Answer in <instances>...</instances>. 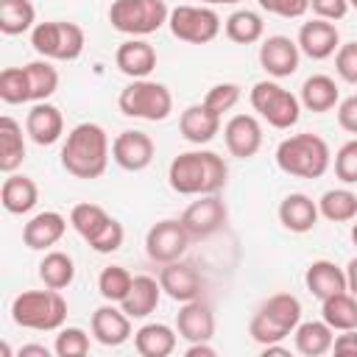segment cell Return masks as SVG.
Listing matches in <instances>:
<instances>
[{
  "instance_id": "obj_1",
  "label": "cell",
  "mask_w": 357,
  "mask_h": 357,
  "mask_svg": "<svg viewBox=\"0 0 357 357\" xmlns=\"http://www.w3.org/2000/svg\"><path fill=\"white\" fill-rule=\"evenodd\" d=\"M229 167L215 151L178 153L167 167V181L178 195H212L226 187Z\"/></svg>"
},
{
  "instance_id": "obj_2",
  "label": "cell",
  "mask_w": 357,
  "mask_h": 357,
  "mask_svg": "<svg viewBox=\"0 0 357 357\" xmlns=\"http://www.w3.org/2000/svg\"><path fill=\"white\" fill-rule=\"evenodd\" d=\"M109 165V137L98 123H78L61 145V167L75 178H100Z\"/></svg>"
},
{
  "instance_id": "obj_3",
  "label": "cell",
  "mask_w": 357,
  "mask_h": 357,
  "mask_svg": "<svg viewBox=\"0 0 357 357\" xmlns=\"http://www.w3.org/2000/svg\"><path fill=\"white\" fill-rule=\"evenodd\" d=\"M301 324V301L293 293H273L268 296L259 310L248 321V335L259 346L282 343L293 329Z\"/></svg>"
},
{
  "instance_id": "obj_4",
  "label": "cell",
  "mask_w": 357,
  "mask_h": 357,
  "mask_svg": "<svg viewBox=\"0 0 357 357\" xmlns=\"http://www.w3.org/2000/svg\"><path fill=\"white\" fill-rule=\"evenodd\" d=\"M332 153L326 139H321L318 134H293L287 139L279 142L276 148V165L279 170H284L287 176L296 178H321L329 170Z\"/></svg>"
},
{
  "instance_id": "obj_5",
  "label": "cell",
  "mask_w": 357,
  "mask_h": 357,
  "mask_svg": "<svg viewBox=\"0 0 357 357\" xmlns=\"http://www.w3.org/2000/svg\"><path fill=\"white\" fill-rule=\"evenodd\" d=\"M11 318L22 329L56 332L67 321V301L59 290H22L11 301Z\"/></svg>"
},
{
  "instance_id": "obj_6",
  "label": "cell",
  "mask_w": 357,
  "mask_h": 357,
  "mask_svg": "<svg viewBox=\"0 0 357 357\" xmlns=\"http://www.w3.org/2000/svg\"><path fill=\"white\" fill-rule=\"evenodd\" d=\"M117 106L126 117H139V120H167L173 112V95L165 84L151 81V78H134L117 98Z\"/></svg>"
},
{
  "instance_id": "obj_7",
  "label": "cell",
  "mask_w": 357,
  "mask_h": 357,
  "mask_svg": "<svg viewBox=\"0 0 357 357\" xmlns=\"http://www.w3.org/2000/svg\"><path fill=\"white\" fill-rule=\"evenodd\" d=\"M31 45L42 59L50 61H75L84 53L86 36L75 22L53 20V22H39L31 31Z\"/></svg>"
},
{
  "instance_id": "obj_8",
  "label": "cell",
  "mask_w": 357,
  "mask_h": 357,
  "mask_svg": "<svg viewBox=\"0 0 357 357\" xmlns=\"http://www.w3.org/2000/svg\"><path fill=\"white\" fill-rule=\"evenodd\" d=\"M170 11L165 0H114L109 8V22L126 36L156 33L167 22Z\"/></svg>"
},
{
  "instance_id": "obj_9",
  "label": "cell",
  "mask_w": 357,
  "mask_h": 357,
  "mask_svg": "<svg viewBox=\"0 0 357 357\" xmlns=\"http://www.w3.org/2000/svg\"><path fill=\"white\" fill-rule=\"evenodd\" d=\"M254 112L273 128H290L301 117V100L276 81H257L248 95Z\"/></svg>"
},
{
  "instance_id": "obj_10",
  "label": "cell",
  "mask_w": 357,
  "mask_h": 357,
  "mask_svg": "<svg viewBox=\"0 0 357 357\" xmlns=\"http://www.w3.org/2000/svg\"><path fill=\"white\" fill-rule=\"evenodd\" d=\"M167 25L170 33L187 45H209L220 33V17L209 6H176Z\"/></svg>"
},
{
  "instance_id": "obj_11",
  "label": "cell",
  "mask_w": 357,
  "mask_h": 357,
  "mask_svg": "<svg viewBox=\"0 0 357 357\" xmlns=\"http://www.w3.org/2000/svg\"><path fill=\"white\" fill-rule=\"evenodd\" d=\"M190 231L184 229L181 218H165L159 223H153L145 234V254L159 262V265H167V262H176L184 257L187 245H190Z\"/></svg>"
},
{
  "instance_id": "obj_12",
  "label": "cell",
  "mask_w": 357,
  "mask_h": 357,
  "mask_svg": "<svg viewBox=\"0 0 357 357\" xmlns=\"http://www.w3.org/2000/svg\"><path fill=\"white\" fill-rule=\"evenodd\" d=\"M229 220V209L226 204L218 198V192L212 195H198V201H192L184 215H181V223L184 229L190 231V237H212L215 231H220Z\"/></svg>"
},
{
  "instance_id": "obj_13",
  "label": "cell",
  "mask_w": 357,
  "mask_h": 357,
  "mask_svg": "<svg viewBox=\"0 0 357 357\" xmlns=\"http://www.w3.org/2000/svg\"><path fill=\"white\" fill-rule=\"evenodd\" d=\"M153 139L145 134V131H137V128H128V131H120L112 142V159L123 167V170H145L151 162H153Z\"/></svg>"
},
{
  "instance_id": "obj_14",
  "label": "cell",
  "mask_w": 357,
  "mask_h": 357,
  "mask_svg": "<svg viewBox=\"0 0 357 357\" xmlns=\"http://www.w3.org/2000/svg\"><path fill=\"white\" fill-rule=\"evenodd\" d=\"M298 59H301L298 42H293L290 36L276 33V36L262 39L259 45V64L273 78H290L298 70Z\"/></svg>"
},
{
  "instance_id": "obj_15",
  "label": "cell",
  "mask_w": 357,
  "mask_h": 357,
  "mask_svg": "<svg viewBox=\"0 0 357 357\" xmlns=\"http://www.w3.org/2000/svg\"><path fill=\"white\" fill-rule=\"evenodd\" d=\"M223 139L231 156L251 159L262 148V126L254 114H234L223 126Z\"/></svg>"
},
{
  "instance_id": "obj_16",
  "label": "cell",
  "mask_w": 357,
  "mask_h": 357,
  "mask_svg": "<svg viewBox=\"0 0 357 357\" xmlns=\"http://www.w3.org/2000/svg\"><path fill=\"white\" fill-rule=\"evenodd\" d=\"M296 42H298V50H301L304 56L321 61V59H329L332 53H337V47H340V33H337L335 22L315 17V20L304 22V25L298 28V39H296Z\"/></svg>"
},
{
  "instance_id": "obj_17",
  "label": "cell",
  "mask_w": 357,
  "mask_h": 357,
  "mask_svg": "<svg viewBox=\"0 0 357 357\" xmlns=\"http://www.w3.org/2000/svg\"><path fill=\"white\" fill-rule=\"evenodd\" d=\"M159 284H162V290H165L173 301L184 304V301H192V298L201 296L204 279L198 276V271H195L190 262L176 259V262L162 265V271H159Z\"/></svg>"
},
{
  "instance_id": "obj_18",
  "label": "cell",
  "mask_w": 357,
  "mask_h": 357,
  "mask_svg": "<svg viewBox=\"0 0 357 357\" xmlns=\"http://www.w3.org/2000/svg\"><path fill=\"white\" fill-rule=\"evenodd\" d=\"M92 335L100 346H123L131 337V315H126V310L114 307V301H106L103 307H98L92 312Z\"/></svg>"
},
{
  "instance_id": "obj_19",
  "label": "cell",
  "mask_w": 357,
  "mask_h": 357,
  "mask_svg": "<svg viewBox=\"0 0 357 357\" xmlns=\"http://www.w3.org/2000/svg\"><path fill=\"white\" fill-rule=\"evenodd\" d=\"M176 329L178 337H184L187 343H201V340H212L215 335V312L206 301L192 298L184 301L178 315H176Z\"/></svg>"
},
{
  "instance_id": "obj_20",
  "label": "cell",
  "mask_w": 357,
  "mask_h": 357,
  "mask_svg": "<svg viewBox=\"0 0 357 357\" xmlns=\"http://www.w3.org/2000/svg\"><path fill=\"white\" fill-rule=\"evenodd\" d=\"M25 131L36 145H53L64 134V117L53 103L39 100L25 117Z\"/></svg>"
},
{
  "instance_id": "obj_21",
  "label": "cell",
  "mask_w": 357,
  "mask_h": 357,
  "mask_svg": "<svg viewBox=\"0 0 357 357\" xmlns=\"http://www.w3.org/2000/svg\"><path fill=\"white\" fill-rule=\"evenodd\" d=\"M114 64L128 78H148L156 70V50L145 39H137L134 36V39H128V42H123L117 47Z\"/></svg>"
},
{
  "instance_id": "obj_22",
  "label": "cell",
  "mask_w": 357,
  "mask_h": 357,
  "mask_svg": "<svg viewBox=\"0 0 357 357\" xmlns=\"http://www.w3.org/2000/svg\"><path fill=\"white\" fill-rule=\"evenodd\" d=\"M318 204L304 195V192H290L282 198L279 204V223L287 229V231H296V234H307L315 229L318 223Z\"/></svg>"
},
{
  "instance_id": "obj_23",
  "label": "cell",
  "mask_w": 357,
  "mask_h": 357,
  "mask_svg": "<svg viewBox=\"0 0 357 357\" xmlns=\"http://www.w3.org/2000/svg\"><path fill=\"white\" fill-rule=\"evenodd\" d=\"M64 231H67L64 215L47 209V212L33 215V218L25 223V229H22V243H25L31 251H45V248L56 245V243L64 237Z\"/></svg>"
},
{
  "instance_id": "obj_24",
  "label": "cell",
  "mask_w": 357,
  "mask_h": 357,
  "mask_svg": "<svg viewBox=\"0 0 357 357\" xmlns=\"http://www.w3.org/2000/svg\"><path fill=\"white\" fill-rule=\"evenodd\" d=\"M178 131L187 142L192 145H206L209 139H215V134L220 131V114H215L212 109H206L204 103H192L181 112L178 117Z\"/></svg>"
},
{
  "instance_id": "obj_25",
  "label": "cell",
  "mask_w": 357,
  "mask_h": 357,
  "mask_svg": "<svg viewBox=\"0 0 357 357\" xmlns=\"http://www.w3.org/2000/svg\"><path fill=\"white\" fill-rule=\"evenodd\" d=\"M304 284L321 301L329 298V296H335V293L349 290L346 287V271L337 268L332 259H315V262H310L307 265V273H304Z\"/></svg>"
},
{
  "instance_id": "obj_26",
  "label": "cell",
  "mask_w": 357,
  "mask_h": 357,
  "mask_svg": "<svg viewBox=\"0 0 357 357\" xmlns=\"http://www.w3.org/2000/svg\"><path fill=\"white\" fill-rule=\"evenodd\" d=\"M0 201H3V209L6 212H11V215H28L36 206V201H39L36 181L28 178V176H20V173H8V178L0 187Z\"/></svg>"
},
{
  "instance_id": "obj_27",
  "label": "cell",
  "mask_w": 357,
  "mask_h": 357,
  "mask_svg": "<svg viewBox=\"0 0 357 357\" xmlns=\"http://www.w3.org/2000/svg\"><path fill=\"white\" fill-rule=\"evenodd\" d=\"M159 296H162V284H159L153 276L139 273V276H134V284H131L128 296L120 301V307H123L126 315H131V318H148V315L156 310Z\"/></svg>"
},
{
  "instance_id": "obj_28",
  "label": "cell",
  "mask_w": 357,
  "mask_h": 357,
  "mask_svg": "<svg viewBox=\"0 0 357 357\" xmlns=\"http://www.w3.org/2000/svg\"><path fill=\"white\" fill-rule=\"evenodd\" d=\"M301 106L310 109V112H329L340 103V89L335 84V78L318 73V75H310L304 84H301Z\"/></svg>"
},
{
  "instance_id": "obj_29",
  "label": "cell",
  "mask_w": 357,
  "mask_h": 357,
  "mask_svg": "<svg viewBox=\"0 0 357 357\" xmlns=\"http://www.w3.org/2000/svg\"><path fill=\"white\" fill-rule=\"evenodd\" d=\"M335 329L321 318V321H304L293 329V337H296V349L307 357H321L326 351H332V343H335Z\"/></svg>"
},
{
  "instance_id": "obj_30",
  "label": "cell",
  "mask_w": 357,
  "mask_h": 357,
  "mask_svg": "<svg viewBox=\"0 0 357 357\" xmlns=\"http://www.w3.org/2000/svg\"><path fill=\"white\" fill-rule=\"evenodd\" d=\"M134 349L142 357H167L176 349V332L167 324H145L134 332Z\"/></svg>"
},
{
  "instance_id": "obj_31",
  "label": "cell",
  "mask_w": 357,
  "mask_h": 357,
  "mask_svg": "<svg viewBox=\"0 0 357 357\" xmlns=\"http://www.w3.org/2000/svg\"><path fill=\"white\" fill-rule=\"evenodd\" d=\"M25 159L22 126L14 117H0V170L14 173Z\"/></svg>"
},
{
  "instance_id": "obj_32",
  "label": "cell",
  "mask_w": 357,
  "mask_h": 357,
  "mask_svg": "<svg viewBox=\"0 0 357 357\" xmlns=\"http://www.w3.org/2000/svg\"><path fill=\"white\" fill-rule=\"evenodd\" d=\"M114 218L103 209V206H98V204H75L73 209H70V226L86 240V243H95L103 231H106V226L112 223Z\"/></svg>"
},
{
  "instance_id": "obj_33",
  "label": "cell",
  "mask_w": 357,
  "mask_h": 357,
  "mask_svg": "<svg viewBox=\"0 0 357 357\" xmlns=\"http://www.w3.org/2000/svg\"><path fill=\"white\" fill-rule=\"evenodd\" d=\"M321 318L337 332L357 329V296L343 290V293H335V296L324 298L321 301Z\"/></svg>"
},
{
  "instance_id": "obj_34",
  "label": "cell",
  "mask_w": 357,
  "mask_h": 357,
  "mask_svg": "<svg viewBox=\"0 0 357 357\" xmlns=\"http://www.w3.org/2000/svg\"><path fill=\"white\" fill-rule=\"evenodd\" d=\"M39 279L45 282V287H53V290H64L73 284L75 279V262L70 254L64 251H47L39 262Z\"/></svg>"
},
{
  "instance_id": "obj_35",
  "label": "cell",
  "mask_w": 357,
  "mask_h": 357,
  "mask_svg": "<svg viewBox=\"0 0 357 357\" xmlns=\"http://www.w3.org/2000/svg\"><path fill=\"white\" fill-rule=\"evenodd\" d=\"M318 212L332 223H349L357 218V192H351L346 187L326 190L318 201Z\"/></svg>"
},
{
  "instance_id": "obj_36",
  "label": "cell",
  "mask_w": 357,
  "mask_h": 357,
  "mask_svg": "<svg viewBox=\"0 0 357 357\" xmlns=\"http://www.w3.org/2000/svg\"><path fill=\"white\" fill-rule=\"evenodd\" d=\"M36 8L31 0H0V31L6 36H17L33 31Z\"/></svg>"
},
{
  "instance_id": "obj_37",
  "label": "cell",
  "mask_w": 357,
  "mask_h": 357,
  "mask_svg": "<svg viewBox=\"0 0 357 357\" xmlns=\"http://www.w3.org/2000/svg\"><path fill=\"white\" fill-rule=\"evenodd\" d=\"M223 28H226V36H229L231 42H237V45H254V42H259L262 33H265L262 17H259L257 11H248V8H240V11L229 14Z\"/></svg>"
},
{
  "instance_id": "obj_38",
  "label": "cell",
  "mask_w": 357,
  "mask_h": 357,
  "mask_svg": "<svg viewBox=\"0 0 357 357\" xmlns=\"http://www.w3.org/2000/svg\"><path fill=\"white\" fill-rule=\"evenodd\" d=\"M25 75H28V89H31V100H47L56 89H59V73L50 64V59H39L25 64Z\"/></svg>"
},
{
  "instance_id": "obj_39",
  "label": "cell",
  "mask_w": 357,
  "mask_h": 357,
  "mask_svg": "<svg viewBox=\"0 0 357 357\" xmlns=\"http://www.w3.org/2000/svg\"><path fill=\"white\" fill-rule=\"evenodd\" d=\"M131 284H134V276H131L123 265H109V268H103L100 276H98V293H100L106 301H114V304H120V301L128 296Z\"/></svg>"
},
{
  "instance_id": "obj_40",
  "label": "cell",
  "mask_w": 357,
  "mask_h": 357,
  "mask_svg": "<svg viewBox=\"0 0 357 357\" xmlns=\"http://www.w3.org/2000/svg\"><path fill=\"white\" fill-rule=\"evenodd\" d=\"M0 98H3L6 103H11V106L31 100L25 67H6V70L0 73Z\"/></svg>"
},
{
  "instance_id": "obj_41",
  "label": "cell",
  "mask_w": 357,
  "mask_h": 357,
  "mask_svg": "<svg viewBox=\"0 0 357 357\" xmlns=\"http://www.w3.org/2000/svg\"><path fill=\"white\" fill-rule=\"evenodd\" d=\"M53 351L59 357H84L89 354V335L81 326H61L56 335Z\"/></svg>"
},
{
  "instance_id": "obj_42",
  "label": "cell",
  "mask_w": 357,
  "mask_h": 357,
  "mask_svg": "<svg viewBox=\"0 0 357 357\" xmlns=\"http://www.w3.org/2000/svg\"><path fill=\"white\" fill-rule=\"evenodd\" d=\"M237 100H240V86L237 84H231V81H223V84H215L206 95H204V106L206 109H212L215 114H226V112H231L234 106H237Z\"/></svg>"
},
{
  "instance_id": "obj_43",
  "label": "cell",
  "mask_w": 357,
  "mask_h": 357,
  "mask_svg": "<svg viewBox=\"0 0 357 357\" xmlns=\"http://www.w3.org/2000/svg\"><path fill=\"white\" fill-rule=\"evenodd\" d=\"M335 176L343 184H357V137L343 142L335 153Z\"/></svg>"
},
{
  "instance_id": "obj_44",
  "label": "cell",
  "mask_w": 357,
  "mask_h": 357,
  "mask_svg": "<svg viewBox=\"0 0 357 357\" xmlns=\"http://www.w3.org/2000/svg\"><path fill=\"white\" fill-rule=\"evenodd\" d=\"M335 70L346 84H357V42H346L337 47Z\"/></svg>"
},
{
  "instance_id": "obj_45",
  "label": "cell",
  "mask_w": 357,
  "mask_h": 357,
  "mask_svg": "<svg viewBox=\"0 0 357 357\" xmlns=\"http://www.w3.org/2000/svg\"><path fill=\"white\" fill-rule=\"evenodd\" d=\"M259 6L268 14H276V17H284V20H296V17L307 14L310 0H259Z\"/></svg>"
},
{
  "instance_id": "obj_46",
  "label": "cell",
  "mask_w": 357,
  "mask_h": 357,
  "mask_svg": "<svg viewBox=\"0 0 357 357\" xmlns=\"http://www.w3.org/2000/svg\"><path fill=\"white\" fill-rule=\"evenodd\" d=\"M310 8L315 11V17L321 20H343L346 11H349V0H310Z\"/></svg>"
},
{
  "instance_id": "obj_47",
  "label": "cell",
  "mask_w": 357,
  "mask_h": 357,
  "mask_svg": "<svg viewBox=\"0 0 357 357\" xmlns=\"http://www.w3.org/2000/svg\"><path fill=\"white\" fill-rule=\"evenodd\" d=\"M337 123H340L343 131L357 134V95H351V98L337 103Z\"/></svg>"
},
{
  "instance_id": "obj_48",
  "label": "cell",
  "mask_w": 357,
  "mask_h": 357,
  "mask_svg": "<svg viewBox=\"0 0 357 357\" xmlns=\"http://www.w3.org/2000/svg\"><path fill=\"white\" fill-rule=\"evenodd\" d=\"M332 351L340 357H357V329H346L343 335L335 337Z\"/></svg>"
},
{
  "instance_id": "obj_49",
  "label": "cell",
  "mask_w": 357,
  "mask_h": 357,
  "mask_svg": "<svg viewBox=\"0 0 357 357\" xmlns=\"http://www.w3.org/2000/svg\"><path fill=\"white\" fill-rule=\"evenodd\" d=\"M346 287L351 296H357V257L349 259V265H346Z\"/></svg>"
},
{
  "instance_id": "obj_50",
  "label": "cell",
  "mask_w": 357,
  "mask_h": 357,
  "mask_svg": "<svg viewBox=\"0 0 357 357\" xmlns=\"http://www.w3.org/2000/svg\"><path fill=\"white\" fill-rule=\"evenodd\" d=\"M20 357H50V349L47 346H39V343H31V346H22L20 349Z\"/></svg>"
},
{
  "instance_id": "obj_51",
  "label": "cell",
  "mask_w": 357,
  "mask_h": 357,
  "mask_svg": "<svg viewBox=\"0 0 357 357\" xmlns=\"http://www.w3.org/2000/svg\"><path fill=\"white\" fill-rule=\"evenodd\" d=\"M198 354H204V357H212V354H215V349L209 346V340H201V343H190V349H187V357H198Z\"/></svg>"
},
{
  "instance_id": "obj_52",
  "label": "cell",
  "mask_w": 357,
  "mask_h": 357,
  "mask_svg": "<svg viewBox=\"0 0 357 357\" xmlns=\"http://www.w3.org/2000/svg\"><path fill=\"white\" fill-rule=\"evenodd\" d=\"M201 3H206V6H220V3H231V0H201Z\"/></svg>"
},
{
  "instance_id": "obj_53",
  "label": "cell",
  "mask_w": 357,
  "mask_h": 357,
  "mask_svg": "<svg viewBox=\"0 0 357 357\" xmlns=\"http://www.w3.org/2000/svg\"><path fill=\"white\" fill-rule=\"evenodd\" d=\"M351 243H354V245H357V220H354V223H351Z\"/></svg>"
},
{
  "instance_id": "obj_54",
  "label": "cell",
  "mask_w": 357,
  "mask_h": 357,
  "mask_svg": "<svg viewBox=\"0 0 357 357\" xmlns=\"http://www.w3.org/2000/svg\"><path fill=\"white\" fill-rule=\"evenodd\" d=\"M349 6H354V8H357V0H349Z\"/></svg>"
},
{
  "instance_id": "obj_55",
  "label": "cell",
  "mask_w": 357,
  "mask_h": 357,
  "mask_svg": "<svg viewBox=\"0 0 357 357\" xmlns=\"http://www.w3.org/2000/svg\"><path fill=\"white\" fill-rule=\"evenodd\" d=\"M231 3H240V0H231Z\"/></svg>"
}]
</instances>
